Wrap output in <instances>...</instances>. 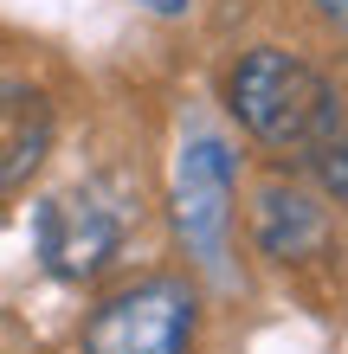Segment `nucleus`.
Here are the masks:
<instances>
[{
	"label": "nucleus",
	"instance_id": "obj_1",
	"mask_svg": "<svg viewBox=\"0 0 348 354\" xmlns=\"http://www.w3.org/2000/svg\"><path fill=\"white\" fill-rule=\"evenodd\" d=\"M226 103L245 136H258L264 149H297V155L342 122V103L322 84V71H310L303 58L277 46H258L239 58V71L226 77Z\"/></svg>",
	"mask_w": 348,
	"mask_h": 354
},
{
	"label": "nucleus",
	"instance_id": "obj_2",
	"mask_svg": "<svg viewBox=\"0 0 348 354\" xmlns=\"http://www.w3.org/2000/svg\"><path fill=\"white\" fill-rule=\"evenodd\" d=\"M116 245H122V206L97 180L58 187L33 206V252L46 264V277H58V283L104 277Z\"/></svg>",
	"mask_w": 348,
	"mask_h": 354
},
{
	"label": "nucleus",
	"instance_id": "obj_3",
	"mask_svg": "<svg viewBox=\"0 0 348 354\" xmlns=\"http://www.w3.org/2000/svg\"><path fill=\"white\" fill-rule=\"evenodd\" d=\"M194 309L181 277H142L84 316V354H187Z\"/></svg>",
	"mask_w": 348,
	"mask_h": 354
},
{
	"label": "nucleus",
	"instance_id": "obj_4",
	"mask_svg": "<svg viewBox=\"0 0 348 354\" xmlns=\"http://www.w3.org/2000/svg\"><path fill=\"white\" fill-rule=\"evenodd\" d=\"M226 213H232V155L219 136H194L174 168V219L187 252L207 270H219L226 258Z\"/></svg>",
	"mask_w": 348,
	"mask_h": 354
},
{
	"label": "nucleus",
	"instance_id": "obj_5",
	"mask_svg": "<svg viewBox=\"0 0 348 354\" xmlns=\"http://www.w3.org/2000/svg\"><path fill=\"white\" fill-rule=\"evenodd\" d=\"M52 149V103L46 91L0 77V194H13L19 180H33V168Z\"/></svg>",
	"mask_w": 348,
	"mask_h": 354
},
{
	"label": "nucleus",
	"instance_id": "obj_6",
	"mask_svg": "<svg viewBox=\"0 0 348 354\" xmlns=\"http://www.w3.org/2000/svg\"><path fill=\"white\" fill-rule=\"evenodd\" d=\"M316 245H322V206L291 180H264L258 187V252L291 264Z\"/></svg>",
	"mask_w": 348,
	"mask_h": 354
},
{
	"label": "nucleus",
	"instance_id": "obj_7",
	"mask_svg": "<svg viewBox=\"0 0 348 354\" xmlns=\"http://www.w3.org/2000/svg\"><path fill=\"white\" fill-rule=\"evenodd\" d=\"M303 161H310V174H316L322 194L348 206V122H336L329 136H316L310 149H303Z\"/></svg>",
	"mask_w": 348,
	"mask_h": 354
},
{
	"label": "nucleus",
	"instance_id": "obj_8",
	"mask_svg": "<svg viewBox=\"0 0 348 354\" xmlns=\"http://www.w3.org/2000/svg\"><path fill=\"white\" fill-rule=\"evenodd\" d=\"M316 7H322V19H329V26L348 32V0H316Z\"/></svg>",
	"mask_w": 348,
	"mask_h": 354
},
{
	"label": "nucleus",
	"instance_id": "obj_9",
	"mask_svg": "<svg viewBox=\"0 0 348 354\" xmlns=\"http://www.w3.org/2000/svg\"><path fill=\"white\" fill-rule=\"evenodd\" d=\"M149 13H161V19H174V13H187V0H142Z\"/></svg>",
	"mask_w": 348,
	"mask_h": 354
}]
</instances>
